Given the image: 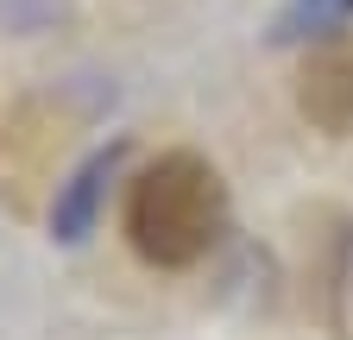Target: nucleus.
<instances>
[{"mask_svg": "<svg viewBox=\"0 0 353 340\" xmlns=\"http://www.w3.org/2000/svg\"><path fill=\"white\" fill-rule=\"evenodd\" d=\"M221 227H228V183L196 151L152 158L126 189V240L158 271L202 265L221 240Z\"/></svg>", "mask_w": 353, "mask_h": 340, "instance_id": "obj_1", "label": "nucleus"}, {"mask_svg": "<svg viewBox=\"0 0 353 340\" xmlns=\"http://www.w3.org/2000/svg\"><path fill=\"white\" fill-rule=\"evenodd\" d=\"M296 107H303L309 126H322V133H334V139L353 133V32L322 38V45L303 57V70H296Z\"/></svg>", "mask_w": 353, "mask_h": 340, "instance_id": "obj_2", "label": "nucleus"}, {"mask_svg": "<svg viewBox=\"0 0 353 340\" xmlns=\"http://www.w3.org/2000/svg\"><path fill=\"white\" fill-rule=\"evenodd\" d=\"M120 164H126V139H114V145H101V151H88V158L70 170V183H57L51 233H57L63 246H82L88 233H95L101 202H108V183L120 177Z\"/></svg>", "mask_w": 353, "mask_h": 340, "instance_id": "obj_3", "label": "nucleus"}, {"mask_svg": "<svg viewBox=\"0 0 353 340\" xmlns=\"http://www.w3.org/2000/svg\"><path fill=\"white\" fill-rule=\"evenodd\" d=\"M353 19V0H290L278 13V45H296V38H328Z\"/></svg>", "mask_w": 353, "mask_h": 340, "instance_id": "obj_4", "label": "nucleus"}, {"mask_svg": "<svg viewBox=\"0 0 353 340\" xmlns=\"http://www.w3.org/2000/svg\"><path fill=\"white\" fill-rule=\"evenodd\" d=\"M341 290H353V233H347V252H341Z\"/></svg>", "mask_w": 353, "mask_h": 340, "instance_id": "obj_5", "label": "nucleus"}]
</instances>
